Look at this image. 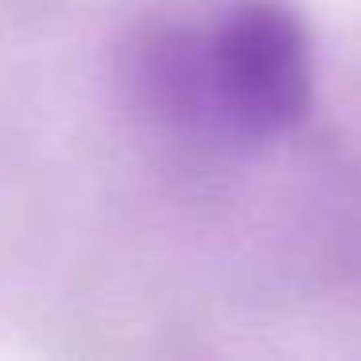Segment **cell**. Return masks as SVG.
<instances>
[{"label": "cell", "instance_id": "cell-1", "mask_svg": "<svg viewBox=\"0 0 361 361\" xmlns=\"http://www.w3.org/2000/svg\"><path fill=\"white\" fill-rule=\"evenodd\" d=\"M121 82L164 133L198 144H268L311 113V35L283 0H233L210 24L136 32Z\"/></svg>", "mask_w": 361, "mask_h": 361}]
</instances>
